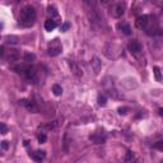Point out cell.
Returning <instances> with one entry per match:
<instances>
[{"label": "cell", "instance_id": "8", "mask_svg": "<svg viewBox=\"0 0 163 163\" xmlns=\"http://www.w3.org/2000/svg\"><path fill=\"white\" fill-rule=\"evenodd\" d=\"M4 59H5L7 61H9V63L17 61L18 59H19V51H18V50H14V48H12V50H9V51H8V54H5Z\"/></svg>", "mask_w": 163, "mask_h": 163}, {"label": "cell", "instance_id": "31", "mask_svg": "<svg viewBox=\"0 0 163 163\" xmlns=\"http://www.w3.org/2000/svg\"><path fill=\"white\" fill-rule=\"evenodd\" d=\"M68 28H69V24H68V23H65V24H64V26H63V31H64V32H65V31H66V29H68Z\"/></svg>", "mask_w": 163, "mask_h": 163}, {"label": "cell", "instance_id": "17", "mask_svg": "<svg viewBox=\"0 0 163 163\" xmlns=\"http://www.w3.org/2000/svg\"><path fill=\"white\" fill-rule=\"evenodd\" d=\"M28 66H29V65H27V64H20V65H17V66H14L13 69H14L17 73H19V74H23V75H24L26 70L28 69Z\"/></svg>", "mask_w": 163, "mask_h": 163}, {"label": "cell", "instance_id": "21", "mask_svg": "<svg viewBox=\"0 0 163 163\" xmlns=\"http://www.w3.org/2000/svg\"><path fill=\"white\" fill-rule=\"evenodd\" d=\"M35 59H36V56L33 55V54H26V55H24V61H26L27 64L32 63V61L35 60Z\"/></svg>", "mask_w": 163, "mask_h": 163}, {"label": "cell", "instance_id": "9", "mask_svg": "<svg viewBox=\"0 0 163 163\" xmlns=\"http://www.w3.org/2000/svg\"><path fill=\"white\" fill-rule=\"evenodd\" d=\"M112 13H113V17H116V18H121L124 13H125V5L122 3H118L115 5V8H113L112 10Z\"/></svg>", "mask_w": 163, "mask_h": 163}, {"label": "cell", "instance_id": "23", "mask_svg": "<svg viewBox=\"0 0 163 163\" xmlns=\"http://www.w3.org/2000/svg\"><path fill=\"white\" fill-rule=\"evenodd\" d=\"M98 105L100 106H106V97L105 96H102V94L98 96Z\"/></svg>", "mask_w": 163, "mask_h": 163}, {"label": "cell", "instance_id": "22", "mask_svg": "<svg viewBox=\"0 0 163 163\" xmlns=\"http://www.w3.org/2000/svg\"><path fill=\"white\" fill-rule=\"evenodd\" d=\"M68 139H69L68 134H65L64 135V150L65 152H69V142H68Z\"/></svg>", "mask_w": 163, "mask_h": 163}, {"label": "cell", "instance_id": "19", "mask_svg": "<svg viewBox=\"0 0 163 163\" xmlns=\"http://www.w3.org/2000/svg\"><path fill=\"white\" fill-rule=\"evenodd\" d=\"M91 140H92V142H94V143H97V144L105 143V138H103V137H97V135H92Z\"/></svg>", "mask_w": 163, "mask_h": 163}, {"label": "cell", "instance_id": "24", "mask_svg": "<svg viewBox=\"0 0 163 163\" xmlns=\"http://www.w3.org/2000/svg\"><path fill=\"white\" fill-rule=\"evenodd\" d=\"M0 133H2L3 135H5V134L8 133V128H7V125H5L4 122L0 124Z\"/></svg>", "mask_w": 163, "mask_h": 163}, {"label": "cell", "instance_id": "27", "mask_svg": "<svg viewBox=\"0 0 163 163\" xmlns=\"http://www.w3.org/2000/svg\"><path fill=\"white\" fill-rule=\"evenodd\" d=\"M70 68L73 69V72H74V74H77V75H80V73H79V69L75 66V65L73 64V63H70Z\"/></svg>", "mask_w": 163, "mask_h": 163}, {"label": "cell", "instance_id": "30", "mask_svg": "<svg viewBox=\"0 0 163 163\" xmlns=\"http://www.w3.org/2000/svg\"><path fill=\"white\" fill-rule=\"evenodd\" d=\"M126 111H128L126 107H120V108H118V113H121V115H122V113H126Z\"/></svg>", "mask_w": 163, "mask_h": 163}, {"label": "cell", "instance_id": "28", "mask_svg": "<svg viewBox=\"0 0 163 163\" xmlns=\"http://www.w3.org/2000/svg\"><path fill=\"white\" fill-rule=\"evenodd\" d=\"M46 139H47V138H46V135L43 134V133L38 135V142H40V143H45V142H46Z\"/></svg>", "mask_w": 163, "mask_h": 163}, {"label": "cell", "instance_id": "7", "mask_svg": "<svg viewBox=\"0 0 163 163\" xmlns=\"http://www.w3.org/2000/svg\"><path fill=\"white\" fill-rule=\"evenodd\" d=\"M128 48H129V51L131 52V54H134V55H138V54L142 51V45H140L138 41L133 40V41H130V42H129Z\"/></svg>", "mask_w": 163, "mask_h": 163}, {"label": "cell", "instance_id": "2", "mask_svg": "<svg viewBox=\"0 0 163 163\" xmlns=\"http://www.w3.org/2000/svg\"><path fill=\"white\" fill-rule=\"evenodd\" d=\"M88 17H89L91 23L94 24V26H101L102 22H103V15L100 12V9L96 7L94 3L91 4V8L88 10Z\"/></svg>", "mask_w": 163, "mask_h": 163}, {"label": "cell", "instance_id": "12", "mask_svg": "<svg viewBox=\"0 0 163 163\" xmlns=\"http://www.w3.org/2000/svg\"><path fill=\"white\" fill-rule=\"evenodd\" d=\"M117 27H118V29H120L121 32H124L125 35H131V27H130L126 22H120V23L117 24Z\"/></svg>", "mask_w": 163, "mask_h": 163}, {"label": "cell", "instance_id": "25", "mask_svg": "<svg viewBox=\"0 0 163 163\" xmlns=\"http://www.w3.org/2000/svg\"><path fill=\"white\" fill-rule=\"evenodd\" d=\"M154 148L158 150H163V140H158V142L154 144Z\"/></svg>", "mask_w": 163, "mask_h": 163}, {"label": "cell", "instance_id": "10", "mask_svg": "<svg viewBox=\"0 0 163 163\" xmlns=\"http://www.w3.org/2000/svg\"><path fill=\"white\" fill-rule=\"evenodd\" d=\"M19 105L24 106V107L27 108V110H29V111H32V112H36V111H37L36 105H35L33 102L28 101V100H20V101H19Z\"/></svg>", "mask_w": 163, "mask_h": 163}, {"label": "cell", "instance_id": "33", "mask_svg": "<svg viewBox=\"0 0 163 163\" xmlns=\"http://www.w3.org/2000/svg\"><path fill=\"white\" fill-rule=\"evenodd\" d=\"M162 163H163V162H162Z\"/></svg>", "mask_w": 163, "mask_h": 163}, {"label": "cell", "instance_id": "14", "mask_svg": "<svg viewBox=\"0 0 163 163\" xmlns=\"http://www.w3.org/2000/svg\"><path fill=\"white\" fill-rule=\"evenodd\" d=\"M32 158H33L35 161H37V162L43 161V159H45V152H43V150H36L35 153L32 154Z\"/></svg>", "mask_w": 163, "mask_h": 163}, {"label": "cell", "instance_id": "29", "mask_svg": "<svg viewBox=\"0 0 163 163\" xmlns=\"http://www.w3.org/2000/svg\"><path fill=\"white\" fill-rule=\"evenodd\" d=\"M8 146H9L8 142H5V140H3V142H2V148H3L4 150H7V149H8Z\"/></svg>", "mask_w": 163, "mask_h": 163}, {"label": "cell", "instance_id": "13", "mask_svg": "<svg viewBox=\"0 0 163 163\" xmlns=\"http://www.w3.org/2000/svg\"><path fill=\"white\" fill-rule=\"evenodd\" d=\"M19 42V37L18 36H13V35H9L5 37V43H8V45H17Z\"/></svg>", "mask_w": 163, "mask_h": 163}, {"label": "cell", "instance_id": "11", "mask_svg": "<svg viewBox=\"0 0 163 163\" xmlns=\"http://www.w3.org/2000/svg\"><path fill=\"white\" fill-rule=\"evenodd\" d=\"M91 66H92V69H93L94 74H98L100 70H101V60H100V59L97 57V56H94V57L91 60Z\"/></svg>", "mask_w": 163, "mask_h": 163}, {"label": "cell", "instance_id": "5", "mask_svg": "<svg viewBox=\"0 0 163 163\" xmlns=\"http://www.w3.org/2000/svg\"><path fill=\"white\" fill-rule=\"evenodd\" d=\"M24 77L31 80L32 83H37V72H36V69L33 66H28V69L26 70V73H24Z\"/></svg>", "mask_w": 163, "mask_h": 163}, {"label": "cell", "instance_id": "20", "mask_svg": "<svg viewBox=\"0 0 163 163\" xmlns=\"http://www.w3.org/2000/svg\"><path fill=\"white\" fill-rule=\"evenodd\" d=\"M154 75H155V80L157 82H161L162 80V74H161V69L158 66H154Z\"/></svg>", "mask_w": 163, "mask_h": 163}, {"label": "cell", "instance_id": "6", "mask_svg": "<svg viewBox=\"0 0 163 163\" xmlns=\"http://www.w3.org/2000/svg\"><path fill=\"white\" fill-rule=\"evenodd\" d=\"M103 87H105V89L108 92V94H110V96L117 97L116 89L113 88V83H112V80H110V78H106L105 79V82H103Z\"/></svg>", "mask_w": 163, "mask_h": 163}, {"label": "cell", "instance_id": "4", "mask_svg": "<svg viewBox=\"0 0 163 163\" xmlns=\"http://www.w3.org/2000/svg\"><path fill=\"white\" fill-rule=\"evenodd\" d=\"M150 24V20H149V17L148 15H139L137 18V27L140 29H146L148 26Z\"/></svg>", "mask_w": 163, "mask_h": 163}, {"label": "cell", "instance_id": "15", "mask_svg": "<svg viewBox=\"0 0 163 163\" xmlns=\"http://www.w3.org/2000/svg\"><path fill=\"white\" fill-rule=\"evenodd\" d=\"M137 157L133 153L131 150H129L126 153V157H125V163H137Z\"/></svg>", "mask_w": 163, "mask_h": 163}, {"label": "cell", "instance_id": "18", "mask_svg": "<svg viewBox=\"0 0 163 163\" xmlns=\"http://www.w3.org/2000/svg\"><path fill=\"white\" fill-rule=\"evenodd\" d=\"M52 92H54V94L55 96H61V93H63V88L59 84H55L52 87Z\"/></svg>", "mask_w": 163, "mask_h": 163}, {"label": "cell", "instance_id": "3", "mask_svg": "<svg viewBox=\"0 0 163 163\" xmlns=\"http://www.w3.org/2000/svg\"><path fill=\"white\" fill-rule=\"evenodd\" d=\"M60 52H61V46L59 45L57 40H54V41L50 43V46H48L47 54H48L50 56H56V55H59Z\"/></svg>", "mask_w": 163, "mask_h": 163}, {"label": "cell", "instance_id": "16", "mask_svg": "<svg viewBox=\"0 0 163 163\" xmlns=\"http://www.w3.org/2000/svg\"><path fill=\"white\" fill-rule=\"evenodd\" d=\"M45 28H46V31H54L56 28V23H55V20H52V19H47L46 22H45Z\"/></svg>", "mask_w": 163, "mask_h": 163}, {"label": "cell", "instance_id": "32", "mask_svg": "<svg viewBox=\"0 0 163 163\" xmlns=\"http://www.w3.org/2000/svg\"><path fill=\"white\" fill-rule=\"evenodd\" d=\"M159 115L163 116V108H159Z\"/></svg>", "mask_w": 163, "mask_h": 163}, {"label": "cell", "instance_id": "26", "mask_svg": "<svg viewBox=\"0 0 163 163\" xmlns=\"http://www.w3.org/2000/svg\"><path fill=\"white\" fill-rule=\"evenodd\" d=\"M48 14H51V15H57V12H56V9L54 8V7H48Z\"/></svg>", "mask_w": 163, "mask_h": 163}, {"label": "cell", "instance_id": "1", "mask_svg": "<svg viewBox=\"0 0 163 163\" xmlns=\"http://www.w3.org/2000/svg\"><path fill=\"white\" fill-rule=\"evenodd\" d=\"M35 20H36V10L33 7L27 5V7L22 9L20 15H19V23L22 26L29 27L35 23Z\"/></svg>", "mask_w": 163, "mask_h": 163}]
</instances>
